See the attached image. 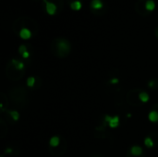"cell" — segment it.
<instances>
[{
  "label": "cell",
  "instance_id": "6da1fadb",
  "mask_svg": "<svg viewBox=\"0 0 158 157\" xmlns=\"http://www.w3.org/2000/svg\"><path fill=\"white\" fill-rule=\"evenodd\" d=\"M51 51L56 57L65 58L71 51L70 43L65 38H56L51 43Z\"/></svg>",
  "mask_w": 158,
  "mask_h": 157
},
{
  "label": "cell",
  "instance_id": "7a4b0ae2",
  "mask_svg": "<svg viewBox=\"0 0 158 157\" xmlns=\"http://www.w3.org/2000/svg\"><path fill=\"white\" fill-rule=\"evenodd\" d=\"M25 64L19 59H11L6 65V76L11 81H19L23 77Z\"/></svg>",
  "mask_w": 158,
  "mask_h": 157
},
{
  "label": "cell",
  "instance_id": "3957f363",
  "mask_svg": "<svg viewBox=\"0 0 158 157\" xmlns=\"http://www.w3.org/2000/svg\"><path fill=\"white\" fill-rule=\"evenodd\" d=\"M127 100L131 105H143L149 101V94L143 89H135L128 93Z\"/></svg>",
  "mask_w": 158,
  "mask_h": 157
},
{
  "label": "cell",
  "instance_id": "277c9868",
  "mask_svg": "<svg viewBox=\"0 0 158 157\" xmlns=\"http://www.w3.org/2000/svg\"><path fill=\"white\" fill-rule=\"evenodd\" d=\"M50 153L56 156L62 155L67 150V142L59 136H54L49 142Z\"/></svg>",
  "mask_w": 158,
  "mask_h": 157
},
{
  "label": "cell",
  "instance_id": "5b68a950",
  "mask_svg": "<svg viewBox=\"0 0 158 157\" xmlns=\"http://www.w3.org/2000/svg\"><path fill=\"white\" fill-rule=\"evenodd\" d=\"M10 97L13 104H15L19 107H22L25 105H27V92L23 87L19 86L13 88L10 92Z\"/></svg>",
  "mask_w": 158,
  "mask_h": 157
},
{
  "label": "cell",
  "instance_id": "8992f818",
  "mask_svg": "<svg viewBox=\"0 0 158 157\" xmlns=\"http://www.w3.org/2000/svg\"><path fill=\"white\" fill-rule=\"evenodd\" d=\"M144 144L148 149L158 146V133H150L144 140Z\"/></svg>",
  "mask_w": 158,
  "mask_h": 157
},
{
  "label": "cell",
  "instance_id": "52a82bcc",
  "mask_svg": "<svg viewBox=\"0 0 158 157\" xmlns=\"http://www.w3.org/2000/svg\"><path fill=\"white\" fill-rule=\"evenodd\" d=\"M126 157H145L143 149L141 146L133 145L127 153Z\"/></svg>",
  "mask_w": 158,
  "mask_h": 157
},
{
  "label": "cell",
  "instance_id": "ba28073f",
  "mask_svg": "<svg viewBox=\"0 0 158 157\" xmlns=\"http://www.w3.org/2000/svg\"><path fill=\"white\" fill-rule=\"evenodd\" d=\"M105 124H108L110 128H117L119 124V118L118 117H110V116H106L105 117Z\"/></svg>",
  "mask_w": 158,
  "mask_h": 157
},
{
  "label": "cell",
  "instance_id": "9c48e42d",
  "mask_svg": "<svg viewBox=\"0 0 158 157\" xmlns=\"http://www.w3.org/2000/svg\"><path fill=\"white\" fill-rule=\"evenodd\" d=\"M43 2L45 4V11L49 15L53 16V15L57 13V7L54 3H52V2H50L48 0H43Z\"/></svg>",
  "mask_w": 158,
  "mask_h": 157
},
{
  "label": "cell",
  "instance_id": "30bf717a",
  "mask_svg": "<svg viewBox=\"0 0 158 157\" xmlns=\"http://www.w3.org/2000/svg\"><path fill=\"white\" fill-rule=\"evenodd\" d=\"M37 84H41L40 82V80L38 77L36 76H31V77H29L28 80H27V86L32 90H35V89H38L39 86Z\"/></svg>",
  "mask_w": 158,
  "mask_h": 157
},
{
  "label": "cell",
  "instance_id": "8fae6325",
  "mask_svg": "<svg viewBox=\"0 0 158 157\" xmlns=\"http://www.w3.org/2000/svg\"><path fill=\"white\" fill-rule=\"evenodd\" d=\"M148 118L153 123H158V104L153 105L150 113L148 114Z\"/></svg>",
  "mask_w": 158,
  "mask_h": 157
},
{
  "label": "cell",
  "instance_id": "7c38bea8",
  "mask_svg": "<svg viewBox=\"0 0 158 157\" xmlns=\"http://www.w3.org/2000/svg\"><path fill=\"white\" fill-rule=\"evenodd\" d=\"M18 34H19V36L21 39H23V40H28V39H30V38L32 36V31H31V29L27 28V27H23V28H21V29L19 31Z\"/></svg>",
  "mask_w": 158,
  "mask_h": 157
},
{
  "label": "cell",
  "instance_id": "4fadbf2b",
  "mask_svg": "<svg viewBox=\"0 0 158 157\" xmlns=\"http://www.w3.org/2000/svg\"><path fill=\"white\" fill-rule=\"evenodd\" d=\"M90 6L94 12H99L104 7V3L102 0H92Z\"/></svg>",
  "mask_w": 158,
  "mask_h": 157
},
{
  "label": "cell",
  "instance_id": "5bb4252c",
  "mask_svg": "<svg viewBox=\"0 0 158 157\" xmlns=\"http://www.w3.org/2000/svg\"><path fill=\"white\" fill-rule=\"evenodd\" d=\"M19 55L21 56V57L23 59H28L30 57V56H31V52L29 51L28 46L25 45V44H21L19 47Z\"/></svg>",
  "mask_w": 158,
  "mask_h": 157
},
{
  "label": "cell",
  "instance_id": "9a60e30c",
  "mask_svg": "<svg viewBox=\"0 0 158 157\" xmlns=\"http://www.w3.org/2000/svg\"><path fill=\"white\" fill-rule=\"evenodd\" d=\"M145 8L147 12H153L156 8V3L154 0H146L145 2Z\"/></svg>",
  "mask_w": 158,
  "mask_h": 157
},
{
  "label": "cell",
  "instance_id": "2e32d148",
  "mask_svg": "<svg viewBox=\"0 0 158 157\" xmlns=\"http://www.w3.org/2000/svg\"><path fill=\"white\" fill-rule=\"evenodd\" d=\"M70 8L74 11H79L81 7H82V3L81 0H76L74 2H72L70 5H69Z\"/></svg>",
  "mask_w": 158,
  "mask_h": 157
},
{
  "label": "cell",
  "instance_id": "e0dca14e",
  "mask_svg": "<svg viewBox=\"0 0 158 157\" xmlns=\"http://www.w3.org/2000/svg\"><path fill=\"white\" fill-rule=\"evenodd\" d=\"M147 86L153 90V91H156L158 89V79H153L151 81H149L147 82Z\"/></svg>",
  "mask_w": 158,
  "mask_h": 157
},
{
  "label": "cell",
  "instance_id": "ac0fdd59",
  "mask_svg": "<svg viewBox=\"0 0 158 157\" xmlns=\"http://www.w3.org/2000/svg\"><path fill=\"white\" fill-rule=\"evenodd\" d=\"M52 3H54L56 7H57V12L60 13L62 10H63V7H64V0H48Z\"/></svg>",
  "mask_w": 158,
  "mask_h": 157
},
{
  "label": "cell",
  "instance_id": "d6986e66",
  "mask_svg": "<svg viewBox=\"0 0 158 157\" xmlns=\"http://www.w3.org/2000/svg\"><path fill=\"white\" fill-rule=\"evenodd\" d=\"M9 115H10V117L12 118V119L15 120V121H17V120L19 119V115L18 112H16V111H9Z\"/></svg>",
  "mask_w": 158,
  "mask_h": 157
},
{
  "label": "cell",
  "instance_id": "ffe728a7",
  "mask_svg": "<svg viewBox=\"0 0 158 157\" xmlns=\"http://www.w3.org/2000/svg\"><path fill=\"white\" fill-rule=\"evenodd\" d=\"M118 82H119L118 78H111V80H109L110 84H118Z\"/></svg>",
  "mask_w": 158,
  "mask_h": 157
},
{
  "label": "cell",
  "instance_id": "44dd1931",
  "mask_svg": "<svg viewBox=\"0 0 158 157\" xmlns=\"http://www.w3.org/2000/svg\"><path fill=\"white\" fill-rule=\"evenodd\" d=\"M155 34H156V36L158 38V26L156 28V30H155Z\"/></svg>",
  "mask_w": 158,
  "mask_h": 157
},
{
  "label": "cell",
  "instance_id": "7402d4cb",
  "mask_svg": "<svg viewBox=\"0 0 158 157\" xmlns=\"http://www.w3.org/2000/svg\"><path fill=\"white\" fill-rule=\"evenodd\" d=\"M74 1H76V0H67V2H68V4H69V6L72 3V2H74Z\"/></svg>",
  "mask_w": 158,
  "mask_h": 157
}]
</instances>
